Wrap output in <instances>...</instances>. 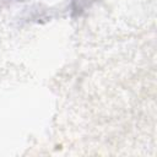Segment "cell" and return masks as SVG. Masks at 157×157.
Returning a JSON list of instances; mask_svg holds the SVG:
<instances>
[{
	"label": "cell",
	"mask_w": 157,
	"mask_h": 157,
	"mask_svg": "<svg viewBox=\"0 0 157 157\" xmlns=\"http://www.w3.org/2000/svg\"><path fill=\"white\" fill-rule=\"evenodd\" d=\"M17 1H25V0H17Z\"/></svg>",
	"instance_id": "1"
}]
</instances>
